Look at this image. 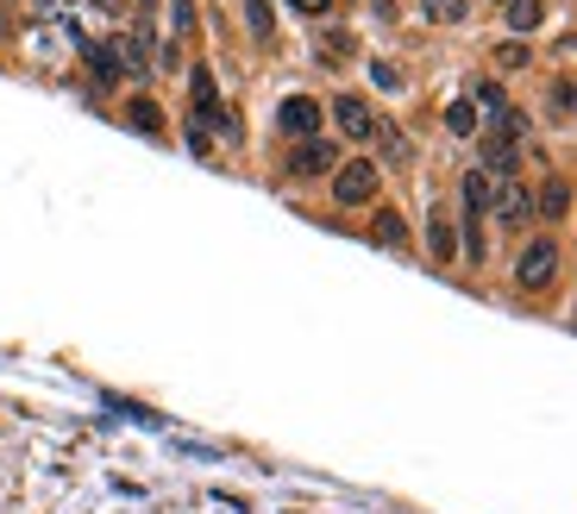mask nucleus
Returning a JSON list of instances; mask_svg holds the SVG:
<instances>
[{
  "instance_id": "7ed1b4c3",
  "label": "nucleus",
  "mask_w": 577,
  "mask_h": 514,
  "mask_svg": "<svg viewBox=\"0 0 577 514\" xmlns=\"http://www.w3.org/2000/svg\"><path fill=\"white\" fill-rule=\"evenodd\" d=\"M370 195H377V164L352 157V164L333 170V201H339V208H365Z\"/></svg>"
},
{
  "instance_id": "423d86ee",
  "label": "nucleus",
  "mask_w": 577,
  "mask_h": 514,
  "mask_svg": "<svg viewBox=\"0 0 577 514\" xmlns=\"http://www.w3.org/2000/svg\"><path fill=\"white\" fill-rule=\"evenodd\" d=\"M276 126H283V133L295 138V145H308V138H321V107H314L308 95H295V101H283Z\"/></svg>"
},
{
  "instance_id": "aec40b11",
  "label": "nucleus",
  "mask_w": 577,
  "mask_h": 514,
  "mask_svg": "<svg viewBox=\"0 0 577 514\" xmlns=\"http://www.w3.org/2000/svg\"><path fill=\"white\" fill-rule=\"evenodd\" d=\"M245 20H251V32H258V39H270V32H276V20H270L264 0H245Z\"/></svg>"
},
{
  "instance_id": "0eeeda50",
  "label": "nucleus",
  "mask_w": 577,
  "mask_h": 514,
  "mask_svg": "<svg viewBox=\"0 0 577 514\" xmlns=\"http://www.w3.org/2000/svg\"><path fill=\"white\" fill-rule=\"evenodd\" d=\"M339 170V151H333L327 138H308V145H295L288 157V176H333Z\"/></svg>"
},
{
  "instance_id": "dca6fc26",
  "label": "nucleus",
  "mask_w": 577,
  "mask_h": 514,
  "mask_svg": "<svg viewBox=\"0 0 577 514\" xmlns=\"http://www.w3.org/2000/svg\"><path fill=\"white\" fill-rule=\"evenodd\" d=\"M445 133L471 138V133H478V107H471V101H452V107H445Z\"/></svg>"
},
{
  "instance_id": "4468645a",
  "label": "nucleus",
  "mask_w": 577,
  "mask_h": 514,
  "mask_svg": "<svg viewBox=\"0 0 577 514\" xmlns=\"http://www.w3.org/2000/svg\"><path fill=\"white\" fill-rule=\"evenodd\" d=\"M471 107H483V114H508V101H502V82H471Z\"/></svg>"
},
{
  "instance_id": "1a4fd4ad",
  "label": "nucleus",
  "mask_w": 577,
  "mask_h": 514,
  "mask_svg": "<svg viewBox=\"0 0 577 514\" xmlns=\"http://www.w3.org/2000/svg\"><path fill=\"white\" fill-rule=\"evenodd\" d=\"M565 208H571V182H565V176H546V189L534 195V213H546V220H565Z\"/></svg>"
},
{
  "instance_id": "f3484780",
  "label": "nucleus",
  "mask_w": 577,
  "mask_h": 514,
  "mask_svg": "<svg viewBox=\"0 0 577 514\" xmlns=\"http://www.w3.org/2000/svg\"><path fill=\"white\" fill-rule=\"evenodd\" d=\"M483 164H490V170H496V176H508V170H515V145H508V138H496V133H490V145H483Z\"/></svg>"
},
{
  "instance_id": "f257e3e1",
  "label": "nucleus",
  "mask_w": 577,
  "mask_h": 514,
  "mask_svg": "<svg viewBox=\"0 0 577 514\" xmlns=\"http://www.w3.org/2000/svg\"><path fill=\"white\" fill-rule=\"evenodd\" d=\"M483 213H496L502 227H527V220H534V189L515 182V176H496V182H490V208Z\"/></svg>"
},
{
  "instance_id": "f03ea898",
  "label": "nucleus",
  "mask_w": 577,
  "mask_h": 514,
  "mask_svg": "<svg viewBox=\"0 0 577 514\" xmlns=\"http://www.w3.org/2000/svg\"><path fill=\"white\" fill-rule=\"evenodd\" d=\"M553 276H558V245L553 239H534L515 264V289L521 295H539V289H553Z\"/></svg>"
},
{
  "instance_id": "39448f33",
  "label": "nucleus",
  "mask_w": 577,
  "mask_h": 514,
  "mask_svg": "<svg viewBox=\"0 0 577 514\" xmlns=\"http://www.w3.org/2000/svg\"><path fill=\"white\" fill-rule=\"evenodd\" d=\"M333 126H339V138H352V145L377 138V114H370L358 95H339V101H333Z\"/></svg>"
},
{
  "instance_id": "bb28decb",
  "label": "nucleus",
  "mask_w": 577,
  "mask_h": 514,
  "mask_svg": "<svg viewBox=\"0 0 577 514\" xmlns=\"http://www.w3.org/2000/svg\"><path fill=\"white\" fill-rule=\"evenodd\" d=\"M138 7H157V0H138Z\"/></svg>"
},
{
  "instance_id": "c85d7f7f",
  "label": "nucleus",
  "mask_w": 577,
  "mask_h": 514,
  "mask_svg": "<svg viewBox=\"0 0 577 514\" xmlns=\"http://www.w3.org/2000/svg\"><path fill=\"white\" fill-rule=\"evenodd\" d=\"M502 7H508V0H502Z\"/></svg>"
},
{
  "instance_id": "20e7f679",
  "label": "nucleus",
  "mask_w": 577,
  "mask_h": 514,
  "mask_svg": "<svg viewBox=\"0 0 577 514\" xmlns=\"http://www.w3.org/2000/svg\"><path fill=\"white\" fill-rule=\"evenodd\" d=\"M189 95H195V119H201L208 133L239 138V133H232V119H227V107H220V95H213V76H208V70H195V76H189Z\"/></svg>"
},
{
  "instance_id": "f8f14e48",
  "label": "nucleus",
  "mask_w": 577,
  "mask_h": 514,
  "mask_svg": "<svg viewBox=\"0 0 577 514\" xmlns=\"http://www.w3.org/2000/svg\"><path fill=\"white\" fill-rule=\"evenodd\" d=\"M88 63H95V95H107L119 82V57L107 51V44H88Z\"/></svg>"
},
{
  "instance_id": "4be33fe9",
  "label": "nucleus",
  "mask_w": 577,
  "mask_h": 514,
  "mask_svg": "<svg viewBox=\"0 0 577 514\" xmlns=\"http://www.w3.org/2000/svg\"><path fill=\"white\" fill-rule=\"evenodd\" d=\"M370 82H377V88H389V95H396V88H402V76H396V70H389V63H370Z\"/></svg>"
},
{
  "instance_id": "393cba45",
  "label": "nucleus",
  "mask_w": 577,
  "mask_h": 514,
  "mask_svg": "<svg viewBox=\"0 0 577 514\" xmlns=\"http://www.w3.org/2000/svg\"><path fill=\"white\" fill-rule=\"evenodd\" d=\"M288 7H302V13H327L333 0H288Z\"/></svg>"
},
{
  "instance_id": "2eb2a0df",
  "label": "nucleus",
  "mask_w": 577,
  "mask_h": 514,
  "mask_svg": "<svg viewBox=\"0 0 577 514\" xmlns=\"http://www.w3.org/2000/svg\"><path fill=\"white\" fill-rule=\"evenodd\" d=\"M126 119H133L138 133H151V138H164V114H157V101H133V107H126Z\"/></svg>"
},
{
  "instance_id": "a878e982",
  "label": "nucleus",
  "mask_w": 577,
  "mask_h": 514,
  "mask_svg": "<svg viewBox=\"0 0 577 514\" xmlns=\"http://www.w3.org/2000/svg\"><path fill=\"white\" fill-rule=\"evenodd\" d=\"M95 7H101V13H119V0H95Z\"/></svg>"
},
{
  "instance_id": "ddd939ff",
  "label": "nucleus",
  "mask_w": 577,
  "mask_h": 514,
  "mask_svg": "<svg viewBox=\"0 0 577 514\" xmlns=\"http://www.w3.org/2000/svg\"><path fill=\"white\" fill-rule=\"evenodd\" d=\"M546 20V0H508V32H534Z\"/></svg>"
},
{
  "instance_id": "6e6552de",
  "label": "nucleus",
  "mask_w": 577,
  "mask_h": 514,
  "mask_svg": "<svg viewBox=\"0 0 577 514\" xmlns=\"http://www.w3.org/2000/svg\"><path fill=\"white\" fill-rule=\"evenodd\" d=\"M119 63H126L138 82L151 76V32H145V25H138V32H119Z\"/></svg>"
},
{
  "instance_id": "a211bd4d",
  "label": "nucleus",
  "mask_w": 577,
  "mask_h": 514,
  "mask_svg": "<svg viewBox=\"0 0 577 514\" xmlns=\"http://www.w3.org/2000/svg\"><path fill=\"white\" fill-rule=\"evenodd\" d=\"M377 151H384L389 164H408V138L396 133V126H377Z\"/></svg>"
},
{
  "instance_id": "cd10ccee",
  "label": "nucleus",
  "mask_w": 577,
  "mask_h": 514,
  "mask_svg": "<svg viewBox=\"0 0 577 514\" xmlns=\"http://www.w3.org/2000/svg\"><path fill=\"white\" fill-rule=\"evenodd\" d=\"M39 7H51V0H39Z\"/></svg>"
},
{
  "instance_id": "412c9836",
  "label": "nucleus",
  "mask_w": 577,
  "mask_h": 514,
  "mask_svg": "<svg viewBox=\"0 0 577 514\" xmlns=\"http://www.w3.org/2000/svg\"><path fill=\"white\" fill-rule=\"evenodd\" d=\"M433 20H464V0H427Z\"/></svg>"
},
{
  "instance_id": "6ab92c4d",
  "label": "nucleus",
  "mask_w": 577,
  "mask_h": 514,
  "mask_svg": "<svg viewBox=\"0 0 577 514\" xmlns=\"http://www.w3.org/2000/svg\"><path fill=\"white\" fill-rule=\"evenodd\" d=\"M553 119H558V126H571V76L553 82Z\"/></svg>"
},
{
  "instance_id": "9b49d317",
  "label": "nucleus",
  "mask_w": 577,
  "mask_h": 514,
  "mask_svg": "<svg viewBox=\"0 0 577 514\" xmlns=\"http://www.w3.org/2000/svg\"><path fill=\"white\" fill-rule=\"evenodd\" d=\"M427 251H433V258H459V239H452V220H445L440 208H433V220H427Z\"/></svg>"
},
{
  "instance_id": "b1692460",
  "label": "nucleus",
  "mask_w": 577,
  "mask_h": 514,
  "mask_svg": "<svg viewBox=\"0 0 577 514\" xmlns=\"http://www.w3.org/2000/svg\"><path fill=\"white\" fill-rule=\"evenodd\" d=\"M170 20H176V32H189V20H195V7H189V0H170Z\"/></svg>"
},
{
  "instance_id": "5701e85b",
  "label": "nucleus",
  "mask_w": 577,
  "mask_h": 514,
  "mask_svg": "<svg viewBox=\"0 0 577 514\" xmlns=\"http://www.w3.org/2000/svg\"><path fill=\"white\" fill-rule=\"evenodd\" d=\"M321 51H327V63H339V57H352V39H346V32H339V39H327V44H321Z\"/></svg>"
},
{
  "instance_id": "9d476101",
  "label": "nucleus",
  "mask_w": 577,
  "mask_h": 514,
  "mask_svg": "<svg viewBox=\"0 0 577 514\" xmlns=\"http://www.w3.org/2000/svg\"><path fill=\"white\" fill-rule=\"evenodd\" d=\"M370 245H384V251L408 245V227H402V213H396V208H384L377 220H370Z\"/></svg>"
}]
</instances>
